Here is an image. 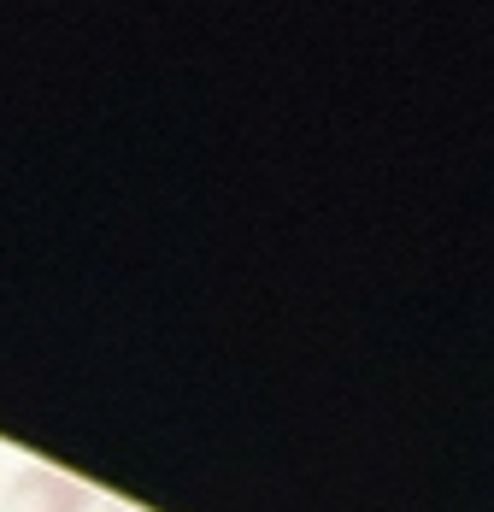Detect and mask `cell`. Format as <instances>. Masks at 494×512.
Segmentation results:
<instances>
[{"label": "cell", "instance_id": "obj_2", "mask_svg": "<svg viewBox=\"0 0 494 512\" xmlns=\"http://www.w3.org/2000/svg\"><path fill=\"white\" fill-rule=\"evenodd\" d=\"M100 512H148V507H136V501H106Z\"/></svg>", "mask_w": 494, "mask_h": 512}, {"label": "cell", "instance_id": "obj_1", "mask_svg": "<svg viewBox=\"0 0 494 512\" xmlns=\"http://www.w3.org/2000/svg\"><path fill=\"white\" fill-rule=\"evenodd\" d=\"M89 483L59 465H18L0 483V512H89Z\"/></svg>", "mask_w": 494, "mask_h": 512}]
</instances>
